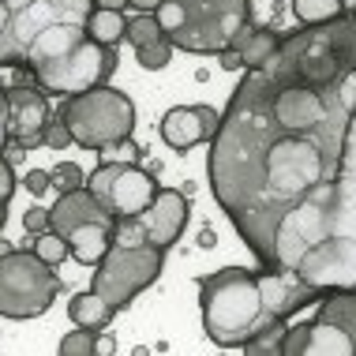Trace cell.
<instances>
[{
    "label": "cell",
    "instance_id": "obj_13",
    "mask_svg": "<svg viewBox=\"0 0 356 356\" xmlns=\"http://www.w3.org/2000/svg\"><path fill=\"white\" fill-rule=\"evenodd\" d=\"M143 225H147V236L150 244H158L161 252L165 248H172L180 240V233H184L188 225V195H180V191L172 188H158L150 199V207L143 210Z\"/></svg>",
    "mask_w": 356,
    "mask_h": 356
},
{
    "label": "cell",
    "instance_id": "obj_35",
    "mask_svg": "<svg viewBox=\"0 0 356 356\" xmlns=\"http://www.w3.org/2000/svg\"><path fill=\"white\" fill-rule=\"evenodd\" d=\"M4 158L12 161V165H15V161H23V147H19V143H8V147H4Z\"/></svg>",
    "mask_w": 356,
    "mask_h": 356
},
{
    "label": "cell",
    "instance_id": "obj_12",
    "mask_svg": "<svg viewBox=\"0 0 356 356\" xmlns=\"http://www.w3.org/2000/svg\"><path fill=\"white\" fill-rule=\"evenodd\" d=\"M218 120H221V113L210 109V105H177V109H169L165 117H161L158 131H161V139H165V147L191 150V147H199V143L214 139Z\"/></svg>",
    "mask_w": 356,
    "mask_h": 356
},
{
    "label": "cell",
    "instance_id": "obj_34",
    "mask_svg": "<svg viewBox=\"0 0 356 356\" xmlns=\"http://www.w3.org/2000/svg\"><path fill=\"white\" fill-rule=\"evenodd\" d=\"M94 8H109V12H124L128 8V0H90Z\"/></svg>",
    "mask_w": 356,
    "mask_h": 356
},
{
    "label": "cell",
    "instance_id": "obj_19",
    "mask_svg": "<svg viewBox=\"0 0 356 356\" xmlns=\"http://www.w3.org/2000/svg\"><path fill=\"white\" fill-rule=\"evenodd\" d=\"M113 349H117L113 338H102V330H86V326L60 338V356H90V353H113Z\"/></svg>",
    "mask_w": 356,
    "mask_h": 356
},
{
    "label": "cell",
    "instance_id": "obj_28",
    "mask_svg": "<svg viewBox=\"0 0 356 356\" xmlns=\"http://www.w3.org/2000/svg\"><path fill=\"white\" fill-rule=\"evenodd\" d=\"M12 191H15V172H12V161L0 154V225L8 218V203H12Z\"/></svg>",
    "mask_w": 356,
    "mask_h": 356
},
{
    "label": "cell",
    "instance_id": "obj_16",
    "mask_svg": "<svg viewBox=\"0 0 356 356\" xmlns=\"http://www.w3.org/2000/svg\"><path fill=\"white\" fill-rule=\"evenodd\" d=\"M277 42H282V38H277L270 26L244 23L229 49H236V56H240V64H244V68H263V64L270 60V53L277 49Z\"/></svg>",
    "mask_w": 356,
    "mask_h": 356
},
{
    "label": "cell",
    "instance_id": "obj_6",
    "mask_svg": "<svg viewBox=\"0 0 356 356\" xmlns=\"http://www.w3.org/2000/svg\"><path fill=\"white\" fill-rule=\"evenodd\" d=\"M60 293V274L34 252L0 255V319H38L45 315Z\"/></svg>",
    "mask_w": 356,
    "mask_h": 356
},
{
    "label": "cell",
    "instance_id": "obj_32",
    "mask_svg": "<svg viewBox=\"0 0 356 356\" xmlns=\"http://www.w3.org/2000/svg\"><path fill=\"white\" fill-rule=\"evenodd\" d=\"M8 143H12V136H8V94L0 86V154H4Z\"/></svg>",
    "mask_w": 356,
    "mask_h": 356
},
{
    "label": "cell",
    "instance_id": "obj_37",
    "mask_svg": "<svg viewBox=\"0 0 356 356\" xmlns=\"http://www.w3.org/2000/svg\"><path fill=\"white\" fill-rule=\"evenodd\" d=\"M131 8H136V12H154V8H158V0H128Z\"/></svg>",
    "mask_w": 356,
    "mask_h": 356
},
{
    "label": "cell",
    "instance_id": "obj_1",
    "mask_svg": "<svg viewBox=\"0 0 356 356\" xmlns=\"http://www.w3.org/2000/svg\"><path fill=\"white\" fill-rule=\"evenodd\" d=\"M353 105L315 128H289L274 117L259 68H248L233 90L210 139L207 177L218 207L263 266H270L282 218L334 180Z\"/></svg>",
    "mask_w": 356,
    "mask_h": 356
},
{
    "label": "cell",
    "instance_id": "obj_3",
    "mask_svg": "<svg viewBox=\"0 0 356 356\" xmlns=\"http://www.w3.org/2000/svg\"><path fill=\"white\" fill-rule=\"evenodd\" d=\"M199 312H203L207 338L221 349H240L252 334L277 323L266 307L259 270L225 266L218 274L199 277Z\"/></svg>",
    "mask_w": 356,
    "mask_h": 356
},
{
    "label": "cell",
    "instance_id": "obj_38",
    "mask_svg": "<svg viewBox=\"0 0 356 356\" xmlns=\"http://www.w3.org/2000/svg\"><path fill=\"white\" fill-rule=\"evenodd\" d=\"M0 229H4V225H0Z\"/></svg>",
    "mask_w": 356,
    "mask_h": 356
},
{
    "label": "cell",
    "instance_id": "obj_29",
    "mask_svg": "<svg viewBox=\"0 0 356 356\" xmlns=\"http://www.w3.org/2000/svg\"><path fill=\"white\" fill-rule=\"evenodd\" d=\"M23 229L31 236H38V233H45V229H49V207H31L23 214Z\"/></svg>",
    "mask_w": 356,
    "mask_h": 356
},
{
    "label": "cell",
    "instance_id": "obj_4",
    "mask_svg": "<svg viewBox=\"0 0 356 356\" xmlns=\"http://www.w3.org/2000/svg\"><path fill=\"white\" fill-rule=\"evenodd\" d=\"M161 34L184 53H225L240 34V26L252 23L248 0H158L154 8Z\"/></svg>",
    "mask_w": 356,
    "mask_h": 356
},
{
    "label": "cell",
    "instance_id": "obj_10",
    "mask_svg": "<svg viewBox=\"0 0 356 356\" xmlns=\"http://www.w3.org/2000/svg\"><path fill=\"white\" fill-rule=\"evenodd\" d=\"M323 236H341L356 244V105L349 128L341 139V158L330 180V195H326V229ZM319 244V240H315Z\"/></svg>",
    "mask_w": 356,
    "mask_h": 356
},
{
    "label": "cell",
    "instance_id": "obj_2",
    "mask_svg": "<svg viewBox=\"0 0 356 356\" xmlns=\"http://www.w3.org/2000/svg\"><path fill=\"white\" fill-rule=\"evenodd\" d=\"M90 0H0V68L31 72L86 38Z\"/></svg>",
    "mask_w": 356,
    "mask_h": 356
},
{
    "label": "cell",
    "instance_id": "obj_33",
    "mask_svg": "<svg viewBox=\"0 0 356 356\" xmlns=\"http://www.w3.org/2000/svg\"><path fill=\"white\" fill-rule=\"evenodd\" d=\"M221 56V68L225 72H240L244 64H240V56H236V49H225V53H218Z\"/></svg>",
    "mask_w": 356,
    "mask_h": 356
},
{
    "label": "cell",
    "instance_id": "obj_11",
    "mask_svg": "<svg viewBox=\"0 0 356 356\" xmlns=\"http://www.w3.org/2000/svg\"><path fill=\"white\" fill-rule=\"evenodd\" d=\"M8 94V136L12 143H19L23 150H34L42 143V131L49 124L53 109H49V98H45L42 86H31V83H15V86H4Z\"/></svg>",
    "mask_w": 356,
    "mask_h": 356
},
{
    "label": "cell",
    "instance_id": "obj_18",
    "mask_svg": "<svg viewBox=\"0 0 356 356\" xmlns=\"http://www.w3.org/2000/svg\"><path fill=\"white\" fill-rule=\"evenodd\" d=\"M124 31H128V15L124 12H109V8H94L90 19H86V38L90 42H98V45H117Z\"/></svg>",
    "mask_w": 356,
    "mask_h": 356
},
{
    "label": "cell",
    "instance_id": "obj_25",
    "mask_svg": "<svg viewBox=\"0 0 356 356\" xmlns=\"http://www.w3.org/2000/svg\"><path fill=\"white\" fill-rule=\"evenodd\" d=\"M124 38H128L131 45H150V42H158L161 38V26H158V19H154V12H139L136 19H128V31H124Z\"/></svg>",
    "mask_w": 356,
    "mask_h": 356
},
{
    "label": "cell",
    "instance_id": "obj_23",
    "mask_svg": "<svg viewBox=\"0 0 356 356\" xmlns=\"http://www.w3.org/2000/svg\"><path fill=\"white\" fill-rule=\"evenodd\" d=\"M113 244H120V248H143V244H150L143 218H139V214H131V218H113Z\"/></svg>",
    "mask_w": 356,
    "mask_h": 356
},
{
    "label": "cell",
    "instance_id": "obj_27",
    "mask_svg": "<svg viewBox=\"0 0 356 356\" xmlns=\"http://www.w3.org/2000/svg\"><path fill=\"white\" fill-rule=\"evenodd\" d=\"M42 143L49 150H64V147H72V131H68V124H64L60 113H53L49 124H45V131H42Z\"/></svg>",
    "mask_w": 356,
    "mask_h": 356
},
{
    "label": "cell",
    "instance_id": "obj_8",
    "mask_svg": "<svg viewBox=\"0 0 356 356\" xmlns=\"http://www.w3.org/2000/svg\"><path fill=\"white\" fill-rule=\"evenodd\" d=\"M161 263H165V252H161L158 244H143V248L109 244V252L102 255L98 270H94L90 289L120 312V307H128L147 285L158 282Z\"/></svg>",
    "mask_w": 356,
    "mask_h": 356
},
{
    "label": "cell",
    "instance_id": "obj_14",
    "mask_svg": "<svg viewBox=\"0 0 356 356\" xmlns=\"http://www.w3.org/2000/svg\"><path fill=\"white\" fill-rule=\"evenodd\" d=\"M86 221H102V225H113V214H109V210H105L86 188L64 191V195L49 207V229H53L56 236H68L72 229L86 225Z\"/></svg>",
    "mask_w": 356,
    "mask_h": 356
},
{
    "label": "cell",
    "instance_id": "obj_26",
    "mask_svg": "<svg viewBox=\"0 0 356 356\" xmlns=\"http://www.w3.org/2000/svg\"><path fill=\"white\" fill-rule=\"evenodd\" d=\"M49 180L60 195L64 191H75V188H86V172H83V165H75V161H56L49 169Z\"/></svg>",
    "mask_w": 356,
    "mask_h": 356
},
{
    "label": "cell",
    "instance_id": "obj_24",
    "mask_svg": "<svg viewBox=\"0 0 356 356\" xmlns=\"http://www.w3.org/2000/svg\"><path fill=\"white\" fill-rule=\"evenodd\" d=\"M172 49H177V45H172L169 38L161 34L158 42H150V45H139V49H136V60H139L147 72H161V68H165V64L172 60Z\"/></svg>",
    "mask_w": 356,
    "mask_h": 356
},
{
    "label": "cell",
    "instance_id": "obj_20",
    "mask_svg": "<svg viewBox=\"0 0 356 356\" xmlns=\"http://www.w3.org/2000/svg\"><path fill=\"white\" fill-rule=\"evenodd\" d=\"M293 15L304 26H319V23H330V19L345 15V4L341 0H293Z\"/></svg>",
    "mask_w": 356,
    "mask_h": 356
},
{
    "label": "cell",
    "instance_id": "obj_31",
    "mask_svg": "<svg viewBox=\"0 0 356 356\" xmlns=\"http://www.w3.org/2000/svg\"><path fill=\"white\" fill-rule=\"evenodd\" d=\"M23 184L31 188V195H45V191L53 188V180H49V172H45V169H31V172H26Z\"/></svg>",
    "mask_w": 356,
    "mask_h": 356
},
{
    "label": "cell",
    "instance_id": "obj_36",
    "mask_svg": "<svg viewBox=\"0 0 356 356\" xmlns=\"http://www.w3.org/2000/svg\"><path fill=\"white\" fill-rule=\"evenodd\" d=\"M218 244V233L214 229H203V233H199V248H214Z\"/></svg>",
    "mask_w": 356,
    "mask_h": 356
},
{
    "label": "cell",
    "instance_id": "obj_17",
    "mask_svg": "<svg viewBox=\"0 0 356 356\" xmlns=\"http://www.w3.org/2000/svg\"><path fill=\"white\" fill-rule=\"evenodd\" d=\"M68 315L75 326H86V330H105V326L113 323V315H117V307H113L105 296H98L94 289H86V293H75L68 300Z\"/></svg>",
    "mask_w": 356,
    "mask_h": 356
},
{
    "label": "cell",
    "instance_id": "obj_21",
    "mask_svg": "<svg viewBox=\"0 0 356 356\" xmlns=\"http://www.w3.org/2000/svg\"><path fill=\"white\" fill-rule=\"evenodd\" d=\"M285 319H277V323H270V326H263L259 334H252L240 349L244 353H252V356H282V338H285Z\"/></svg>",
    "mask_w": 356,
    "mask_h": 356
},
{
    "label": "cell",
    "instance_id": "obj_30",
    "mask_svg": "<svg viewBox=\"0 0 356 356\" xmlns=\"http://www.w3.org/2000/svg\"><path fill=\"white\" fill-rule=\"evenodd\" d=\"M102 154H117V158H113V161H139V147H136V143H131V136L128 139H120V143H113V147H105Z\"/></svg>",
    "mask_w": 356,
    "mask_h": 356
},
{
    "label": "cell",
    "instance_id": "obj_5",
    "mask_svg": "<svg viewBox=\"0 0 356 356\" xmlns=\"http://www.w3.org/2000/svg\"><path fill=\"white\" fill-rule=\"evenodd\" d=\"M60 117L72 131V143H79L83 150H105V147L131 136V128H136V105H131V98L124 90L94 86V90L68 98Z\"/></svg>",
    "mask_w": 356,
    "mask_h": 356
},
{
    "label": "cell",
    "instance_id": "obj_7",
    "mask_svg": "<svg viewBox=\"0 0 356 356\" xmlns=\"http://www.w3.org/2000/svg\"><path fill=\"white\" fill-rule=\"evenodd\" d=\"M113 72H117V53L109 45L90 42V38H83L75 49L31 68L34 83L45 94H56V98H75V94H86L94 86H105Z\"/></svg>",
    "mask_w": 356,
    "mask_h": 356
},
{
    "label": "cell",
    "instance_id": "obj_9",
    "mask_svg": "<svg viewBox=\"0 0 356 356\" xmlns=\"http://www.w3.org/2000/svg\"><path fill=\"white\" fill-rule=\"evenodd\" d=\"M86 191L109 210L113 218H131L143 214L150 207L158 180L150 169H143L139 161H102L98 169L86 177Z\"/></svg>",
    "mask_w": 356,
    "mask_h": 356
},
{
    "label": "cell",
    "instance_id": "obj_22",
    "mask_svg": "<svg viewBox=\"0 0 356 356\" xmlns=\"http://www.w3.org/2000/svg\"><path fill=\"white\" fill-rule=\"evenodd\" d=\"M31 252H34L38 259H45L49 266H60L64 259L72 255V252H68V240H64V236H56L53 229H45V233L31 236Z\"/></svg>",
    "mask_w": 356,
    "mask_h": 356
},
{
    "label": "cell",
    "instance_id": "obj_15",
    "mask_svg": "<svg viewBox=\"0 0 356 356\" xmlns=\"http://www.w3.org/2000/svg\"><path fill=\"white\" fill-rule=\"evenodd\" d=\"M68 252L75 263H83V266H98L102 263V255L109 252V244H113V225H102V221H86V225L79 229H72L68 236Z\"/></svg>",
    "mask_w": 356,
    "mask_h": 356
}]
</instances>
